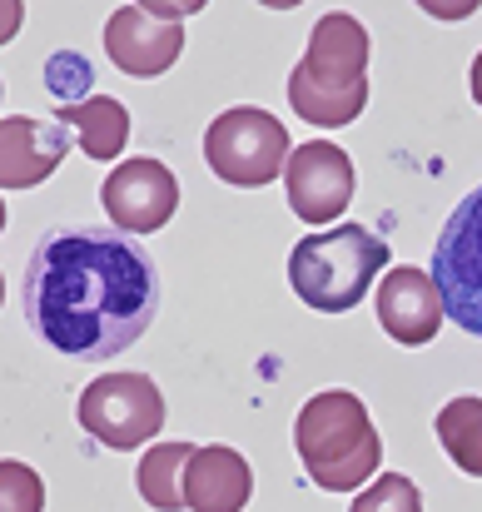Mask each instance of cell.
<instances>
[{"label": "cell", "mask_w": 482, "mask_h": 512, "mask_svg": "<svg viewBox=\"0 0 482 512\" xmlns=\"http://www.w3.org/2000/svg\"><path fill=\"white\" fill-rule=\"evenodd\" d=\"M20 314L35 339L65 358H115L145 339L160 314L155 254L125 229H45L20 274Z\"/></svg>", "instance_id": "cell-1"}, {"label": "cell", "mask_w": 482, "mask_h": 512, "mask_svg": "<svg viewBox=\"0 0 482 512\" xmlns=\"http://www.w3.org/2000/svg\"><path fill=\"white\" fill-rule=\"evenodd\" d=\"M289 105L299 120L323 125V130L353 125L363 115V105H368V30L353 15L333 10L314 25L309 50L289 75Z\"/></svg>", "instance_id": "cell-2"}, {"label": "cell", "mask_w": 482, "mask_h": 512, "mask_svg": "<svg viewBox=\"0 0 482 512\" xmlns=\"http://www.w3.org/2000/svg\"><path fill=\"white\" fill-rule=\"evenodd\" d=\"M294 448H299L304 473L323 493H353L383 463V438H378L363 398L348 388H323L299 408Z\"/></svg>", "instance_id": "cell-3"}, {"label": "cell", "mask_w": 482, "mask_h": 512, "mask_svg": "<svg viewBox=\"0 0 482 512\" xmlns=\"http://www.w3.org/2000/svg\"><path fill=\"white\" fill-rule=\"evenodd\" d=\"M388 244L363 224H333L323 234H304L289 254L294 294L319 314H348L363 304L373 279L388 269Z\"/></svg>", "instance_id": "cell-4"}, {"label": "cell", "mask_w": 482, "mask_h": 512, "mask_svg": "<svg viewBox=\"0 0 482 512\" xmlns=\"http://www.w3.org/2000/svg\"><path fill=\"white\" fill-rule=\"evenodd\" d=\"M289 130L279 115L259 110V105H234L224 115L209 120L204 130V160L234 189H264L289 170Z\"/></svg>", "instance_id": "cell-5"}, {"label": "cell", "mask_w": 482, "mask_h": 512, "mask_svg": "<svg viewBox=\"0 0 482 512\" xmlns=\"http://www.w3.org/2000/svg\"><path fill=\"white\" fill-rule=\"evenodd\" d=\"M438 294H443V314L482 339V184L473 194H463V204L448 214L438 244H433V264H428Z\"/></svg>", "instance_id": "cell-6"}, {"label": "cell", "mask_w": 482, "mask_h": 512, "mask_svg": "<svg viewBox=\"0 0 482 512\" xmlns=\"http://www.w3.org/2000/svg\"><path fill=\"white\" fill-rule=\"evenodd\" d=\"M80 428L115 453L150 443L164 428V393L145 373H105L80 393Z\"/></svg>", "instance_id": "cell-7"}, {"label": "cell", "mask_w": 482, "mask_h": 512, "mask_svg": "<svg viewBox=\"0 0 482 512\" xmlns=\"http://www.w3.org/2000/svg\"><path fill=\"white\" fill-rule=\"evenodd\" d=\"M184 15H189V5H120L105 25L110 60L135 80L164 75L184 50V30H179Z\"/></svg>", "instance_id": "cell-8"}, {"label": "cell", "mask_w": 482, "mask_h": 512, "mask_svg": "<svg viewBox=\"0 0 482 512\" xmlns=\"http://www.w3.org/2000/svg\"><path fill=\"white\" fill-rule=\"evenodd\" d=\"M100 204L110 214L115 229L125 234H155L174 219L179 209V179L164 160H125L120 170H110L105 189H100Z\"/></svg>", "instance_id": "cell-9"}, {"label": "cell", "mask_w": 482, "mask_h": 512, "mask_svg": "<svg viewBox=\"0 0 482 512\" xmlns=\"http://www.w3.org/2000/svg\"><path fill=\"white\" fill-rule=\"evenodd\" d=\"M284 189H289V209L304 219V224H333L348 204H353V165L338 145L328 140H309L289 155V170H284Z\"/></svg>", "instance_id": "cell-10"}, {"label": "cell", "mask_w": 482, "mask_h": 512, "mask_svg": "<svg viewBox=\"0 0 482 512\" xmlns=\"http://www.w3.org/2000/svg\"><path fill=\"white\" fill-rule=\"evenodd\" d=\"M443 319H448L443 314V294H438L428 269L403 264V269L383 274V284H378V324H383V334L393 343H403V348L433 343Z\"/></svg>", "instance_id": "cell-11"}, {"label": "cell", "mask_w": 482, "mask_h": 512, "mask_svg": "<svg viewBox=\"0 0 482 512\" xmlns=\"http://www.w3.org/2000/svg\"><path fill=\"white\" fill-rule=\"evenodd\" d=\"M65 155H70V125L65 120L5 115V125H0V184H5V194L50 179Z\"/></svg>", "instance_id": "cell-12"}, {"label": "cell", "mask_w": 482, "mask_h": 512, "mask_svg": "<svg viewBox=\"0 0 482 512\" xmlns=\"http://www.w3.org/2000/svg\"><path fill=\"white\" fill-rule=\"evenodd\" d=\"M254 493V468L244 453L224 448V443H209V448H194L189 468H184V503L189 512H244Z\"/></svg>", "instance_id": "cell-13"}, {"label": "cell", "mask_w": 482, "mask_h": 512, "mask_svg": "<svg viewBox=\"0 0 482 512\" xmlns=\"http://www.w3.org/2000/svg\"><path fill=\"white\" fill-rule=\"evenodd\" d=\"M60 120L80 135L85 155L90 160H115L130 140V110L110 95H85V100H70L60 110Z\"/></svg>", "instance_id": "cell-14"}, {"label": "cell", "mask_w": 482, "mask_h": 512, "mask_svg": "<svg viewBox=\"0 0 482 512\" xmlns=\"http://www.w3.org/2000/svg\"><path fill=\"white\" fill-rule=\"evenodd\" d=\"M443 453L458 463V473L482 478V398L473 393H458L438 408V423H433Z\"/></svg>", "instance_id": "cell-15"}, {"label": "cell", "mask_w": 482, "mask_h": 512, "mask_svg": "<svg viewBox=\"0 0 482 512\" xmlns=\"http://www.w3.org/2000/svg\"><path fill=\"white\" fill-rule=\"evenodd\" d=\"M189 458H194L189 443H160V448H150V453L140 458L135 483H140V498H145L150 508H160V512L189 508V503H184V468H189Z\"/></svg>", "instance_id": "cell-16"}, {"label": "cell", "mask_w": 482, "mask_h": 512, "mask_svg": "<svg viewBox=\"0 0 482 512\" xmlns=\"http://www.w3.org/2000/svg\"><path fill=\"white\" fill-rule=\"evenodd\" d=\"M348 512H423V493H418V483L403 478V473H378V478L353 498Z\"/></svg>", "instance_id": "cell-17"}, {"label": "cell", "mask_w": 482, "mask_h": 512, "mask_svg": "<svg viewBox=\"0 0 482 512\" xmlns=\"http://www.w3.org/2000/svg\"><path fill=\"white\" fill-rule=\"evenodd\" d=\"M45 508V483L25 463L5 458L0 463V512H40Z\"/></svg>", "instance_id": "cell-18"}, {"label": "cell", "mask_w": 482, "mask_h": 512, "mask_svg": "<svg viewBox=\"0 0 482 512\" xmlns=\"http://www.w3.org/2000/svg\"><path fill=\"white\" fill-rule=\"evenodd\" d=\"M468 80H473V100H478V105H482V55H478V60H473V75H468Z\"/></svg>", "instance_id": "cell-19"}]
</instances>
